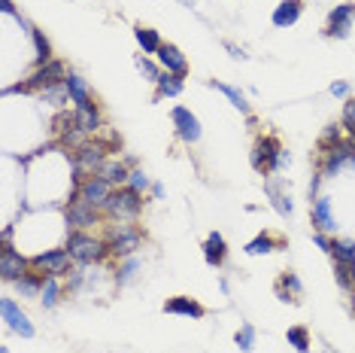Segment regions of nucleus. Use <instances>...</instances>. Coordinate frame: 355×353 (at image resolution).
I'll use <instances>...</instances> for the list:
<instances>
[{
	"label": "nucleus",
	"instance_id": "40",
	"mask_svg": "<svg viewBox=\"0 0 355 353\" xmlns=\"http://www.w3.org/2000/svg\"><path fill=\"white\" fill-rule=\"evenodd\" d=\"M279 283H283L286 290H292V292H294V299H298L301 292H304V286H301V281H298L294 274H283V281H279Z\"/></svg>",
	"mask_w": 355,
	"mask_h": 353
},
{
	"label": "nucleus",
	"instance_id": "9",
	"mask_svg": "<svg viewBox=\"0 0 355 353\" xmlns=\"http://www.w3.org/2000/svg\"><path fill=\"white\" fill-rule=\"evenodd\" d=\"M173 125H176V134H180V141L186 143H197L201 141V122H197V116L191 113L189 107H173Z\"/></svg>",
	"mask_w": 355,
	"mask_h": 353
},
{
	"label": "nucleus",
	"instance_id": "21",
	"mask_svg": "<svg viewBox=\"0 0 355 353\" xmlns=\"http://www.w3.org/2000/svg\"><path fill=\"white\" fill-rule=\"evenodd\" d=\"M313 225L319 232H334L337 223L331 216V198H313Z\"/></svg>",
	"mask_w": 355,
	"mask_h": 353
},
{
	"label": "nucleus",
	"instance_id": "50",
	"mask_svg": "<svg viewBox=\"0 0 355 353\" xmlns=\"http://www.w3.org/2000/svg\"><path fill=\"white\" fill-rule=\"evenodd\" d=\"M182 3H189V6H191V3H195V0H182Z\"/></svg>",
	"mask_w": 355,
	"mask_h": 353
},
{
	"label": "nucleus",
	"instance_id": "39",
	"mask_svg": "<svg viewBox=\"0 0 355 353\" xmlns=\"http://www.w3.org/2000/svg\"><path fill=\"white\" fill-rule=\"evenodd\" d=\"M340 125L343 128H355V101H346V107H343V119H340Z\"/></svg>",
	"mask_w": 355,
	"mask_h": 353
},
{
	"label": "nucleus",
	"instance_id": "23",
	"mask_svg": "<svg viewBox=\"0 0 355 353\" xmlns=\"http://www.w3.org/2000/svg\"><path fill=\"white\" fill-rule=\"evenodd\" d=\"M134 37H137L140 49H143V55H158V49L164 46V43H161V37H158V31H152V28L137 25L134 28Z\"/></svg>",
	"mask_w": 355,
	"mask_h": 353
},
{
	"label": "nucleus",
	"instance_id": "35",
	"mask_svg": "<svg viewBox=\"0 0 355 353\" xmlns=\"http://www.w3.org/2000/svg\"><path fill=\"white\" fill-rule=\"evenodd\" d=\"M319 143H322V150H334L337 143H343V134H340V125H328Z\"/></svg>",
	"mask_w": 355,
	"mask_h": 353
},
{
	"label": "nucleus",
	"instance_id": "24",
	"mask_svg": "<svg viewBox=\"0 0 355 353\" xmlns=\"http://www.w3.org/2000/svg\"><path fill=\"white\" fill-rule=\"evenodd\" d=\"M43 281H46V274H31V271H28L25 277H19L16 281V292L21 299H34L36 292L43 290Z\"/></svg>",
	"mask_w": 355,
	"mask_h": 353
},
{
	"label": "nucleus",
	"instance_id": "32",
	"mask_svg": "<svg viewBox=\"0 0 355 353\" xmlns=\"http://www.w3.org/2000/svg\"><path fill=\"white\" fill-rule=\"evenodd\" d=\"M128 186H131V189H134V192H140V195H143V192H146V189H149V186H152V180H149V174H146V171H143V168H134V171H131V174H128Z\"/></svg>",
	"mask_w": 355,
	"mask_h": 353
},
{
	"label": "nucleus",
	"instance_id": "13",
	"mask_svg": "<svg viewBox=\"0 0 355 353\" xmlns=\"http://www.w3.org/2000/svg\"><path fill=\"white\" fill-rule=\"evenodd\" d=\"M109 195H113V186H109L103 176H88V180L79 186V198H85L88 204H94V208H107V201H109Z\"/></svg>",
	"mask_w": 355,
	"mask_h": 353
},
{
	"label": "nucleus",
	"instance_id": "48",
	"mask_svg": "<svg viewBox=\"0 0 355 353\" xmlns=\"http://www.w3.org/2000/svg\"><path fill=\"white\" fill-rule=\"evenodd\" d=\"M152 195L161 198V195H164V186H161V183H155V186H152Z\"/></svg>",
	"mask_w": 355,
	"mask_h": 353
},
{
	"label": "nucleus",
	"instance_id": "49",
	"mask_svg": "<svg viewBox=\"0 0 355 353\" xmlns=\"http://www.w3.org/2000/svg\"><path fill=\"white\" fill-rule=\"evenodd\" d=\"M352 290H355V268H352Z\"/></svg>",
	"mask_w": 355,
	"mask_h": 353
},
{
	"label": "nucleus",
	"instance_id": "17",
	"mask_svg": "<svg viewBox=\"0 0 355 353\" xmlns=\"http://www.w3.org/2000/svg\"><path fill=\"white\" fill-rule=\"evenodd\" d=\"M301 12H304V0H283V3L273 10V25L277 28L294 25V21L301 19Z\"/></svg>",
	"mask_w": 355,
	"mask_h": 353
},
{
	"label": "nucleus",
	"instance_id": "30",
	"mask_svg": "<svg viewBox=\"0 0 355 353\" xmlns=\"http://www.w3.org/2000/svg\"><path fill=\"white\" fill-rule=\"evenodd\" d=\"M286 338H288V344H292L298 353H310V332L304 326H292L286 332Z\"/></svg>",
	"mask_w": 355,
	"mask_h": 353
},
{
	"label": "nucleus",
	"instance_id": "19",
	"mask_svg": "<svg viewBox=\"0 0 355 353\" xmlns=\"http://www.w3.org/2000/svg\"><path fill=\"white\" fill-rule=\"evenodd\" d=\"M128 165H125V161H118V159H107L103 161V168L98 171V176H103V180L109 183V186H128Z\"/></svg>",
	"mask_w": 355,
	"mask_h": 353
},
{
	"label": "nucleus",
	"instance_id": "28",
	"mask_svg": "<svg viewBox=\"0 0 355 353\" xmlns=\"http://www.w3.org/2000/svg\"><path fill=\"white\" fill-rule=\"evenodd\" d=\"M277 247H279L277 238H270V234H258V238H252L243 250H246L249 256H264V253H270V250H277Z\"/></svg>",
	"mask_w": 355,
	"mask_h": 353
},
{
	"label": "nucleus",
	"instance_id": "31",
	"mask_svg": "<svg viewBox=\"0 0 355 353\" xmlns=\"http://www.w3.org/2000/svg\"><path fill=\"white\" fill-rule=\"evenodd\" d=\"M264 192H268L270 204H273V208H277L279 213H283V216H292V201H288L286 195H279V192H277V186H273V183H264Z\"/></svg>",
	"mask_w": 355,
	"mask_h": 353
},
{
	"label": "nucleus",
	"instance_id": "16",
	"mask_svg": "<svg viewBox=\"0 0 355 353\" xmlns=\"http://www.w3.org/2000/svg\"><path fill=\"white\" fill-rule=\"evenodd\" d=\"M204 259H206V265H213V268L225 265L228 247H225V238H222L219 232H210V234H206V241H204Z\"/></svg>",
	"mask_w": 355,
	"mask_h": 353
},
{
	"label": "nucleus",
	"instance_id": "3",
	"mask_svg": "<svg viewBox=\"0 0 355 353\" xmlns=\"http://www.w3.org/2000/svg\"><path fill=\"white\" fill-rule=\"evenodd\" d=\"M64 77H67V73H64V64L52 58L49 64H40V68H36L31 77L25 79V83L6 85V88H3V94H12V92H36V88H43V92H46V88H52V85H61V83H64Z\"/></svg>",
	"mask_w": 355,
	"mask_h": 353
},
{
	"label": "nucleus",
	"instance_id": "43",
	"mask_svg": "<svg viewBox=\"0 0 355 353\" xmlns=\"http://www.w3.org/2000/svg\"><path fill=\"white\" fill-rule=\"evenodd\" d=\"M277 299H279V301H298V299H294V292L286 290L283 283H277Z\"/></svg>",
	"mask_w": 355,
	"mask_h": 353
},
{
	"label": "nucleus",
	"instance_id": "37",
	"mask_svg": "<svg viewBox=\"0 0 355 353\" xmlns=\"http://www.w3.org/2000/svg\"><path fill=\"white\" fill-rule=\"evenodd\" d=\"M140 268V262L134 259V256H131V259L128 262H125L122 265V268H118V274H116V281L118 283H128V281H134V271Z\"/></svg>",
	"mask_w": 355,
	"mask_h": 353
},
{
	"label": "nucleus",
	"instance_id": "10",
	"mask_svg": "<svg viewBox=\"0 0 355 353\" xmlns=\"http://www.w3.org/2000/svg\"><path fill=\"white\" fill-rule=\"evenodd\" d=\"M70 262H73V256L67 253V250H46V253H40V256H34V268L36 271H46V274H67V268H70Z\"/></svg>",
	"mask_w": 355,
	"mask_h": 353
},
{
	"label": "nucleus",
	"instance_id": "26",
	"mask_svg": "<svg viewBox=\"0 0 355 353\" xmlns=\"http://www.w3.org/2000/svg\"><path fill=\"white\" fill-rule=\"evenodd\" d=\"M58 296H61V283H58L55 274H46V281H43V290H40L43 307H55V305H58Z\"/></svg>",
	"mask_w": 355,
	"mask_h": 353
},
{
	"label": "nucleus",
	"instance_id": "1",
	"mask_svg": "<svg viewBox=\"0 0 355 353\" xmlns=\"http://www.w3.org/2000/svg\"><path fill=\"white\" fill-rule=\"evenodd\" d=\"M64 250L73 256V262L79 265H92V262H100L109 256V244L103 238H94L88 232H70L67 234V244Z\"/></svg>",
	"mask_w": 355,
	"mask_h": 353
},
{
	"label": "nucleus",
	"instance_id": "2",
	"mask_svg": "<svg viewBox=\"0 0 355 353\" xmlns=\"http://www.w3.org/2000/svg\"><path fill=\"white\" fill-rule=\"evenodd\" d=\"M103 241L109 244V253L113 256H118V259H131V256L140 250V244H143V232H140L134 223H118L116 219V225H109Z\"/></svg>",
	"mask_w": 355,
	"mask_h": 353
},
{
	"label": "nucleus",
	"instance_id": "15",
	"mask_svg": "<svg viewBox=\"0 0 355 353\" xmlns=\"http://www.w3.org/2000/svg\"><path fill=\"white\" fill-rule=\"evenodd\" d=\"M64 88H67V94H70L73 104H76V110L94 107V98H92V92H88V83L79 77V73H67V77H64Z\"/></svg>",
	"mask_w": 355,
	"mask_h": 353
},
{
	"label": "nucleus",
	"instance_id": "18",
	"mask_svg": "<svg viewBox=\"0 0 355 353\" xmlns=\"http://www.w3.org/2000/svg\"><path fill=\"white\" fill-rule=\"evenodd\" d=\"M73 122H76V128H79V131H85V134H98V131L103 128V116H100L98 104L76 110V113H73Z\"/></svg>",
	"mask_w": 355,
	"mask_h": 353
},
{
	"label": "nucleus",
	"instance_id": "8",
	"mask_svg": "<svg viewBox=\"0 0 355 353\" xmlns=\"http://www.w3.org/2000/svg\"><path fill=\"white\" fill-rule=\"evenodd\" d=\"M73 161H76L83 171L88 174H98L100 168H103V161H107V146L103 143H83L79 150H73Z\"/></svg>",
	"mask_w": 355,
	"mask_h": 353
},
{
	"label": "nucleus",
	"instance_id": "51",
	"mask_svg": "<svg viewBox=\"0 0 355 353\" xmlns=\"http://www.w3.org/2000/svg\"><path fill=\"white\" fill-rule=\"evenodd\" d=\"M352 311H355V299H352Z\"/></svg>",
	"mask_w": 355,
	"mask_h": 353
},
{
	"label": "nucleus",
	"instance_id": "42",
	"mask_svg": "<svg viewBox=\"0 0 355 353\" xmlns=\"http://www.w3.org/2000/svg\"><path fill=\"white\" fill-rule=\"evenodd\" d=\"M313 241H316V247H319V250H325V253H331V241L325 238V232H316V234H313Z\"/></svg>",
	"mask_w": 355,
	"mask_h": 353
},
{
	"label": "nucleus",
	"instance_id": "27",
	"mask_svg": "<svg viewBox=\"0 0 355 353\" xmlns=\"http://www.w3.org/2000/svg\"><path fill=\"white\" fill-rule=\"evenodd\" d=\"M31 37H34V58H36V64H49L52 61V43L46 40V34L36 31V28H31Z\"/></svg>",
	"mask_w": 355,
	"mask_h": 353
},
{
	"label": "nucleus",
	"instance_id": "22",
	"mask_svg": "<svg viewBox=\"0 0 355 353\" xmlns=\"http://www.w3.org/2000/svg\"><path fill=\"white\" fill-rule=\"evenodd\" d=\"M186 77H176V73H161V79L155 85H158V92H155V98H176V94H182V88H186V83H182Z\"/></svg>",
	"mask_w": 355,
	"mask_h": 353
},
{
	"label": "nucleus",
	"instance_id": "33",
	"mask_svg": "<svg viewBox=\"0 0 355 353\" xmlns=\"http://www.w3.org/2000/svg\"><path fill=\"white\" fill-rule=\"evenodd\" d=\"M234 341H237V347H240V350H252L255 347V329L249 326V323H243L240 332L234 335Z\"/></svg>",
	"mask_w": 355,
	"mask_h": 353
},
{
	"label": "nucleus",
	"instance_id": "47",
	"mask_svg": "<svg viewBox=\"0 0 355 353\" xmlns=\"http://www.w3.org/2000/svg\"><path fill=\"white\" fill-rule=\"evenodd\" d=\"M10 238H12V229H10V225H6V229L0 232V241H3V244H10Z\"/></svg>",
	"mask_w": 355,
	"mask_h": 353
},
{
	"label": "nucleus",
	"instance_id": "5",
	"mask_svg": "<svg viewBox=\"0 0 355 353\" xmlns=\"http://www.w3.org/2000/svg\"><path fill=\"white\" fill-rule=\"evenodd\" d=\"M279 152H283V146H279L277 137H258V143L252 146V156H249V161H252V168L258 174H270L277 171V161H279Z\"/></svg>",
	"mask_w": 355,
	"mask_h": 353
},
{
	"label": "nucleus",
	"instance_id": "20",
	"mask_svg": "<svg viewBox=\"0 0 355 353\" xmlns=\"http://www.w3.org/2000/svg\"><path fill=\"white\" fill-rule=\"evenodd\" d=\"M164 311L167 314H180V317H195V320H201L204 317V307L197 305L195 299H189V296H176V299H170L167 305H164Z\"/></svg>",
	"mask_w": 355,
	"mask_h": 353
},
{
	"label": "nucleus",
	"instance_id": "41",
	"mask_svg": "<svg viewBox=\"0 0 355 353\" xmlns=\"http://www.w3.org/2000/svg\"><path fill=\"white\" fill-rule=\"evenodd\" d=\"M83 283H85V274H83L79 268H73V271H70V281H67V290L76 292V290H83Z\"/></svg>",
	"mask_w": 355,
	"mask_h": 353
},
{
	"label": "nucleus",
	"instance_id": "44",
	"mask_svg": "<svg viewBox=\"0 0 355 353\" xmlns=\"http://www.w3.org/2000/svg\"><path fill=\"white\" fill-rule=\"evenodd\" d=\"M346 92H349V85H346V83H334V85H331V94H337V98H346Z\"/></svg>",
	"mask_w": 355,
	"mask_h": 353
},
{
	"label": "nucleus",
	"instance_id": "45",
	"mask_svg": "<svg viewBox=\"0 0 355 353\" xmlns=\"http://www.w3.org/2000/svg\"><path fill=\"white\" fill-rule=\"evenodd\" d=\"M0 10H3L6 16H16V6H12V0H0Z\"/></svg>",
	"mask_w": 355,
	"mask_h": 353
},
{
	"label": "nucleus",
	"instance_id": "7",
	"mask_svg": "<svg viewBox=\"0 0 355 353\" xmlns=\"http://www.w3.org/2000/svg\"><path fill=\"white\" fill-rule=\"evenodd\" d=\"M28 274V259L19 253V250H12L10 244L0 247V277H3L6 283H16L19 277Z\"/></svg>",
	"mask_w": 355,
	"mask_h": 353
},
{
	"label": "nucleus",
	"instance_id": "25",
	"mask_svg": "<svg viewBox=\"0 0 355 353\" xmlns=\"http://www.w3.org/2000/svg\"><path fill=\"white\" fill-rule=\"evenodd\" d=\"M331 256H334V262L355 265V241H340V238H334V241H331Z\"/></svg>",
	"mask_w": 355,
	"mask_h": 353
},
{
	"label": "nucleus",
	"instance_id": "36",
	"mask_svg": "<svg viewBox=\"0 0 355 353\" xmlns=\"http://www.w3.org/2000/svg\"><path fill=\"white\" fill-rule=\"evenodd\" d=\"M352 268H355V265L334 262V274H337V283L343 286V290H352Z\"/></svg>",
	"mask_w": 355,
	"mask_h": 353
},
{
	"label": "nucleus",
	"instance_id": "11",
	"mask_svg": "<svg viewBox=\"0 0 355 353\" xmlns=\"http://www.w3.org/2000/svg\"><path fill=\"white\" fill-rule=\"evenodd\" d=\"M0 314H3V323H10L12 332H19L21 338H34V323L28 320V314L21 311V307L12 299L0 301Z\"/></svg>",
	"mask_w": 355,
	"mask_h": 353
},
{
	"label": "nucleus",
	"instance_id": "4",
	"mask_svg": "<svg viewBox=\"0 0 355 353\" xmlns=\"http://www.w3.org/2000/svg\"><path fill=\"white\" fill-rule=\"evenodd\" d=\"M103 210H107L113 219H118V223H131V219L143 210V195L134 192L131 186H118V189H113V195H109V201Z\"/></svg>",
	"mask_w": 355,
	"mask_h": 353
},
{
	"label": "nucleus",
	"instance_id": "29",
	"mask_svg": "<svg viewBox=\"0 0 355 353\" xmlns=\"http://www.w3.org/2000/svg\"><path fill=\"white\" fill-rule=\"evenodd\" d=\"M213 88H219V92L222 94H225V98L228 101H231V104L237 107V110H240V113H246L249 116V104H246V98H243V94L240 92H237V88L234 85H228V83H219V79H213V83H210Z\"/></svg>",
	"mask_w": 355,
	"mask_h": 353
},
{
	"label": "nucleus",
	"instance_id": "38",
	"mask_svg": "<svg viewBox=\"0 0 355 353\" xmlns=\"http://www.w3.org/2000/svg\"><path fill=\"white\" fill-rule=\"evenodd\" d=\"M43 94H46V101H52V104H55V107H61V104H64V98H70V94H67V88H64V83H61V85H52V88H46V92H43Z\"/></svg>",
	"mask_w": 355,
	"mask_h": 353
},
{
	"label": "nucleus",
	"instance_id": "6",
	"mask_svg": "<svg viewBox=\"0 0 355 353\" xmlns=\"http://www.w3.org/2000/svg\"><path fill=\"white\" fill-rule=\"evenodd\" d=\"M67 225H70L73 232H83V229H88V225H100V208L88 204L85 198H79V195H70Z\"/></svg>",
	"mask_w": 355,
	"mask_h": 353
},
{
	"label": "nucleus",
	"instance_id": "14",
	"mask_svg": "<svg viewBox=\"0 0 355 353\" xmlns=\"http://www.w3.org/2000/svg\"><path fill=\"white\" fill-rule=\"evenodd\" d=\"M158 64H161V68H164L167 73H176V77H186V73H189L186 55H182L180 49L173 46V43H164V46L158 49Z\"/></svg>",
	"mask_w": 355,
	"mask_h": 353
},
{
	"label": "nucleus",
	"instance_id": "12",
	"mask_svg": "<svg viewBox=\"0 0 355 353\" xmlns=\"http://www.w3.org/2000/svg\"><path fill=\"white\" fill-rule=\"evenodd\" d=\"M352 19H355V3H340L337 10H331L325 34H328V37H337V40H346V37H349V31H352Z\"/></svg>",
	"mask_w": 355,
	"mask_h": 353
},
{
	"label": "nucleus",
	"instance_id": "34",
	"mask_svg": "<svg viewBox=\"0 0 355 353\" xmlns=\"http://www.w3.org/2000/svg\"><path fill=\"white\" fill-rule=\"evenodd\" d=\"M137 68H140V73H143L146 79H152V83H158V79H161V73H164V70L158 68V64L149 61V58H146V55H140V58H137Z\"/></svg>",
	"mask_w": 355,
	"mask_h": 353
},
{
	"label": "nucleus",
	"instance_id": "46",
	"mask_svg": "<svg viewBox=\"0 0 355 353\" xmlns=\"http://www.w3.org/2000/svg\"><path fill=\"white\" fill-rule=\"evenodd\" d=\"M225 46H228V52H231L234 58H246V52H243V49H237L234 43H225Z\"/></svg>",
	"mask_w": 355,
	"mask_h": 353
}]
</instances>
